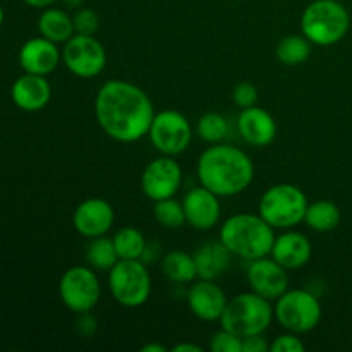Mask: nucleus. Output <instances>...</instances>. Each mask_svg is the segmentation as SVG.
<instances>
[{
  "mask_svg": "<svg viewBox=\"0 0 352 352\" xmlns=\"http://www.w3.org/2000/svg\"><path fill=\"white\" fill-rule=\"evenodd\" d=\"M182 206H184L186 223H189L196 230L213 229L222 215L220 196L201 184L186 192L182 198Z\"/></svg>",
  "mask_w": 352,
  "mask_h": 352,
  "instance_id": "15",
  "label": "nucleus"
},
{
  "mask_svg": "<svg viewBox=\"0 0 352 352\" xmlns=\"http://www.w3.org/2000/svg\"><path fill=\"white\" fill-rule=\"evenodd\" d=\"M258 98H260V95H258V89L253 82L243 81L232 89V100L241 110L256 105Z\"/></svg>",
  "mask_w": 352,
  "mask_h": 352,
  "instance_id": "32",
  "label": "nucleus"
},
{
  "mask_svg": "<svg viewBox=\"0 0 352 352\" xmlns=\"http://www.w3.org/2000/svg\"><path fill=\"white\" fill-rule=\"evenodd\" d=\"M10 98L17 109L24 112H38L48 105L52 98V86L47 76L24 72L12 82Z\"/></svg>",
  "mask_w": 352,
  "mask_h": 352,
  "instance_id": "19",
  "label": "nucleus"
},
{
  "mask_svg": "<svg viewBox=\"0 0 352 352\" xmlns=\"http://www.w3.org/2000/svg\"><path fill=\"white\" fill-rule=\"evenodd\" d=\"M274 306L256 292H241L227 301L220 316V327L237 333L239 337L265 333L274 322Z\"/></svg>",
  "mask_w": 352,
  "mask_h": 352,
  "instance_id": "5",
  "label": "nucleus"
},
{
  "mask_svg": "<svg viewBox=\"0 0 352 352\" xmlns=\"http://www.w3.org/2000/svg\"><path fill=\"white\" fill-rule=\"evenodd\" d=\"M2 24H3V9L2 6H0V28H2Z\"/></svg>",
  "mask_w": 352,
  "mask_h": 352,
  "instance_id": "40",
  "label": "nucleus"
},
{
  "mask_svg": "<svg viewBox=\"0 0 352 352\" xmlns=\"http://www.w3.org/2000/svg\"><path fill=\"white\" fill-rule=\"evenodd\" d=\"M274 315L285 332L308 333L322 320V305L313 292L306 289H289L275 301Z\"/></svg>",
  "mask_w": 352,
  "mask_h": 352,
  "instance_id": "7",
  "label": "nucleus"
},
{
  "mask_svg": "<svg viewBox=\"0 0 352 352\" xmlns=\"http://www.w3.org/2000/svg\"><path fill=\"white\" fill-rule=\"evenodd\" d=\"M62 62L71 74L91 79L102 74L107 64V52L93 34L76 33L62 48Z\"/></svg>",
  "mask_w": 352,
  "mask_h": 352,
  "instance_id": "11",
  "label": "nucleus"
},
{
  "mask_svg": "<svg viewBox=\"0 0 352 352\" xmlns=\"http://www.w3.org/2000/svg\"><path fill=\"white\" fill-rule=\"evenodd\" d=\"M313 43L305 36V34H287L280 38L275 48V55L284 65H301L311 55Z\"/></svg>",
  "mask_w": 352,
  "mask_h": 352,
  "instance_id": "26",
  "label": "nucleus"
},
{
  "mask_svg": "<svg viewBox=\"0 0 352 352\" xmlns=\"http://www.w3.org/2000/svg\"><path fill=\"white\" fill-rule=\"evenodd\" d=\"M116 222V212L112 205L103 198H88L79 203L72 215V226L76 232L86 239L107 236Z\"/></svg>",
  "mask_w": 352,
  "mask_h": 352,
  "instance_id": "14",
  "label": "nucleus"
},
{
  "mask_svg": "<svg viewBox=\"0 0 352 352\" xmlns=\"http://www.w3.org/2000/svg\"><path fill=\"white\" fill-rule=\"evenodd\" d=\"M227 296L215 280L198 278L188 291V306L196 318L203 322H220L227 306Z\"/></svg>",
  "mask_w": 352,
  "mask_h": 352,
  "instance_id": "16",
  "label": "nucleus"
},
{
  "mask_svg": "<svg viewBox=\"0 0 352 352\" xmlns=\"http://www.w3.org/2000/svg\"><path fill=\"white\" fill-rule=\"evenodd\" d=\"M162 272L172 284H192L198 278L195 256L181 250L170 251L162 258Z\"/></svg>",
  "mask_w": 352,
  "mask_h": 352,
  "instance_id": "23",
  "label": "nucleus"
},
{
  "mask_svg": "<svg viewBox=\"0 0 352 352\" xmlns=\"http://www.w3.org/2000/svg\"><path fill=\"white\" fill-rule=\"evenodd\" d=\"M141 352H167V347L162 344H146L141 347Z\"/></svg>",
  "mask_w": 352,
  "mask_h": 352,
  "instance_id": "38",
  "label": "nucleus"
},
{
  "mask_svg": "<svg viewBox=\"0 0 352 352\" xmlns=\"http://www.w3.org/2000/svg\"><path fill=\"white\" fill-rule=\"evenodd\" d=\"M119 260H143L148 244L143 232L136 227H122L112 237Z\"/></svg>",
  "mask_w": 352,
  "mask_h": 352,
  "instance_id": "27",
  "label": "nucleus"
},
{
  "mask_svg": "<svg viewBox=\"0 0 352 352\" xmlns=\"http://www.w3.org/2000/svg\"><path fill=\"white\" fill-rule=\"evenodd\" d=\"M81 3L82 0H64V6L67 7V9H81Z\"/></svg>",
  "mask_w": 352,
  "mask_h": 352,
  "instance_id": "39",
  "label": "nucleus"
},
{
  "mask_svg": "<svg viewBox=\"0 0 352 352\" xmlns=\"http://www.w3.org/2000/svg\"><path fill=\"white\" fill-rule=\"evenodd\" d=\"M26 6L33 7V9H48V7L54 6L57 0H23Z\"/></svg>",
  "mask_w": 352,
  "mask_h": 352,
  "instance_id": "37",
  "label": "nucleus"
},
{
  "mask_svg": "<svg viewBox=\"0 0 352 352\" xmlns=\"http://www.w3.org/2000/svg\"><path fill=\"white\" fill-rule=\"evenodd\" d=\"M313 246L305 234L298 230H284L280 236H275L270 256L280 263L285 270H299L311 260Z\"/></svg>",
  "mask_w": 352,
  "mask_h": 352,
  "instance_id": "20",
  "label": "nucleus"
},
{
  "mask_svg": "<svg viewBox=\"0 0 352 352\" xmlns=\"http://www.w3.org/2000/svg\"><path fill=\"white\" fill-rule=\"evenodd\" d=\"M78 322H76V330H78L79 336L82 337H91L95 336L96 330H98V322H96L95 316L91 315V311L81 313L78 315Z\"/></svg>",
  "mask_w": 352,
  "mask_h": 352,
  "instance_id": "34",
  "label": "nucleus"
},
{
  "mask_svg": "<svg viewBox=\"0 0 352 352\" xmlns=\"http://www.w3.org/2000/svg\"><path fill=\"white\" fill-rule=\"evenodd\" d=\"M351 16L339 0H313L301 16V31L316 47H332L346 38Z\"/></svg>",
  "mask_w": 352,
  "mask_h": 352,
  "instance_id": "4",
  "label": "nucleus"
},
{
  "mask_svg": "<svg viewBox=\"0 0 352 352\" xmlns=\"http://www.w3.org/2000/svg\"><path fill=\"white\" fill-rule=\"evenodd\" d=\"M182 184V168L174 157L155 158L141 174V191L151 201L174 198Z\"/></svg>",
  "mask_w": 352,
  "mask_h": 352,
  "instance_id": "12",
  "label": "nucleus"
},
{
  "mask_svg": "<svg viewBox=\"0 0 352 352\" xmlns=\"http://www.w3.org/2000/svg\"><path fill=\"white\" fill-rule=\"evenodd\" d=\"M85 258L88 267H91L95 272H110L113 265L119 261V254H117L113 239L107 236L89 239L88 246L85 250Z\"/></svg>",
  "mask_w": 352,
  "mask_h": 352,
  "instance_id": "25",
  "label": "nucleus"
},
{
  "mask_svg": "<svg viewBox=\"0 0 352 352\" xmlns=\"http://www.w3.org/2000/svg\"><path fill=\"white\" fill-rule=\"evenodd\" d=\"M251 291L263 296L268 301H277L285 291H289V270L268 256L250 261L246 270Z\"/></svg>",
  "mask_w": 352,
  "mask_h": 352,
  "instance_id": "13",
  "label": "nucleus"
},
{
  "mask_svg": "<svg viewBox=\"0 0 352 352\" xmlns=\"http://www.w3.org/2000/svg\"><path fill=\"white\" fill-rule=\"evenodd\" d=\"M237 131L244 143L254 148H265L270 146L277 138V122L268 110L254 105L241 110Z\"/></svg>",
  "mask_w": 352,
  "mask_h": 352,
  "instance_id": "18",
  "label": "nucleus"
},
{
  "mask_svg": "<svg viewBox=\"0 0 352 352\" xmlns=\"http://www.w3.org/2000/svg\"><path fill=\"white\" fill-rule=\"evenodd\" d=\"M153 217L158 226L168 230L181 229L186 223L184 206H182V201H177L175 198H165L160 199V201H155Z\"/></svg>",
  "mask_w": 352,
  "mask_h": 352,
  "instance_id": "29",
  "label": "nucleus"
},
{
  "mask_svg": "<svg viewBox=\"0 0 352 352\" xmlns=\"http://www.w3.org/2000/svg\"><path fill=\"white\" fill-rule=\"evenodd\" d=\"M196 174L199 184L220 198H230L250 188L254 179V164L241 148L217 143L199 155Z\"/></svg>",
  "mask_w": 352,
  "mask_h": 352,
  "instance_id": "2",
  "label": "nucleus"
},
{
  "mask_svg": "<svg viewBox=\"0 0 352 352\" xmlns=\"http://www.w3.org/2000/svg\"><path fill=\"white\" fill-rule=\"evenodd\" d=\"M196 134L199 136V140L210 144L222 143L229 136V122L219 112L203 113L196 122Z\"/></svg>",
  "mask_w": 352,
  "mask_h": 352,
  "instance_id": "28",
  "label": "nucleus"
},
{
  "mask_svg": "<svg viewBox=\"0 0 352 352\" xmlns=\"http://www.w3.org/2000/svg\"><path fill=\"white\" fill-rule=\"evenodd\" d=\"M21 69L24 72L38 76H48L58 67L62 62V50H58L57 43L47 40L43 36H36L28 40L17 54Z\"/></svg>",
  "mask_w": 352,
  "mask_h": 352,
  "instance_id": "17",
  "label": "nucleus"
},
{
  "mask_svg": "<svg viewBox=\"0 0 352 352\" xmlns=\"http://www.w3.org/2000/svg\"><path fill=\"white\" fill-rule=\"evenodd\" d=\"M112 298L124 308H140L151 296V275L141 260H119L109 272Z\"/></svg>",
  "mask_w": 352,
  "mask_h": 352,
  "instance_id": "8",
  "label": "nucleus"
},
{
  "mask_svg": "<svg viewBox=\"0 0 352 352\" xmlns=\"http://www.w3.org/2000/svg\"><path fill=\"white\" fill-rule=\"evenodd\" d=\"M148 136L158 153L177 157L191 144V124L188 117L177 110H162L155 113Z\"/></svg>",
  "mask_w": 352,
  "mask_h": 352,
  "instance_id": "10",
  "label": "nucleus"
},
{
  "mask_svg": "<svg viewBox=\"0 0 352 352\" xmlns=\"http://www.w3.org/2000/svg\"><path fill=\"white\" fill-rule=\"evenodd\" d=\"M274 227L253 213H236L220 227V241L234 256L253 261L272 253L275 234Z\"/></svg>",
  "mask_w": 352,
  "mask_h": 352,
  "instance_id": "3",
  "label": "nucleus"
},
{
  "mask_svg": "<svg viewBox=\"0 0 352 352\" xmlns=\"http://www.w3.org/2000/svg\"><path fill=\"white\" fill-rule=\"evenodd\" d=\"M195 263L198 278L217 280L229 270L234 254L227 250L222 241H208L195 251Z\"/></svg>",
  "mask_w": 352,
  "mask_h": 352,
  "instance_id": "21",
  "label": "nucleus"
},
{
  "mask_svg": "<svg viewBox=\"0 0 352 352\" xmlns=\"http://www.w3.org/2000/svg\"><path fill=\"white\" fill-rule=\"evenodd\" d=\"M203 349L192 342H179L172 347L170 352H201Z\"/></svg>",
  "mask_w": 352,
  "mask_h": 352,
  "instance_id": "36",
  "label": "nucleus"
},
{
  "mask_svg": "<svg viewBox=\"0 0 352 352\" xmlns=\"http://www.w3.org/2000/svg\"><path fill=\"white\" fill-rule=\"evenodd\" d=\"M38 31L40 36L54 41V43H65L76 34L74 21L64 9L48 7L38 17Z\"/></svg>",
  "mask_w": 352,
  "mask_h": 352,
  "instance_id": "22",
  "label": "nucleus"
},
{
  "mask_svg": "<svg viewBox=\"0 0 352 352\" xmlns=\"http://www.w3.org/2000/svg\"><path fill=\"white\" fill-rule=\"evenodd\" d=\"M270 351L272 352H305L306 346L301 340V337H299V333L287 332L278 336L277 339L270 344Z\"/></svg>",
  "mask_w": 352,
  "mask_h": 352,
  "instance_id": "33",
  "label": "nucleus"
},
{
  "mask_svg": "<svg viewBox=\"0 0 352 352\" xmlns=\"http://www.w3.org/2000/svg\"><path fill=\"white\" fill-rule=\"evenodd\" d=\"M95 117L110 140L136 143L148 136L155 110L150 96L140 86L110 79L96 91Z\"/></svg>",
  "mask_w": 352,
  "mask_h": 352,
  "instance_id": "1",
  "label": "nucleus"
},
{
  "mask_svg": "<svg viewBox=\"0 0 352 352\" xmlns=\"http://www.w3.org/2000/svg\"><path fill=\"white\" fill-rule=\"evenodd\" d=\"M210 351L212 352H243V337L230 332L227 329H220L210 339Z\"/></svg>",
  "mask_w": 352,
  "mask_h": 352,
  "instance_id": "30",
  "label": "nucleus"
},
{
  "mask_svg": "<svg viewBox=\"0 0 352 352\" xmlns=\"http://www.w3.org/2000/svg\"><path fill=\"white\" fill-rule=\"evenodd\" d=\"M74 30L78 34H95L100 28L98 14L91 9H78L72 16Z\"/></svg>",
  "mask_w": 352,
  "mask_h": 352,
  "instance_id": "31",
  "label": "nucleus"
},
{
  "mask_svg": "<svg viewBox=\"0 0 352 352\" xmlns=\"http://www.w3.org/2000/svg\"><path fill=\"white\" fill-rule=\"evenodd\" d=\"M58 296L69 311L81 315L95 308L102 298V285L91 267L67 268L58 280Z\"/></svg>",
  "mask_w": 352,
  "mask_h": 352,
  "instance_id": "9",
  "label": "nucleus"
},
{
  "mask_svg": "<svg viewBox=\"0 0 352 352\" xmlns=\"http://www.w3.org/2000/svg\"><path fill=\"white\" fill-rule=\"evenodd\" d=\"M308 198L294 184H275L263 192L258 203V213L274 229H294L305 222Z\"/></svg>",
  "mask_w": 352,
  "mask_h": 352,
  "instance_id": "6",
  "label": "nucleus"
},
{
  "mask_svg": "<svg viewBox=\"0 0 352 352\" xmlns=\"http://www.w3.org/2000/svg\"><path fill=\"white\" fill-rule=\"evenodd\" d=\"M340 220H342V215H340L339 206L329 199H318L315 203H309L305 215L306 226L320 234L336 230Z\"/></svg>",
  "mask_w": 352,
  "mask_h": 352,
  "instance_id": "24",
  "label": "nucleus"
},
{
  "mask_svg": "<svg viewBox=\"0 0 352 352\" xmlns=\"http://www.w3.org/2000/svg\"><path fill=\"white\" fill-rule=\"evenodd\" d=\"M270 351V344L265 339L263 333H256V336L244 337L243 339V352H268Z\"/></svg>",
  "mask_w": 352,
  "mask_h": 352,
  "instance_id": "35",
  "label": "nucleus"
}]
</instances>
